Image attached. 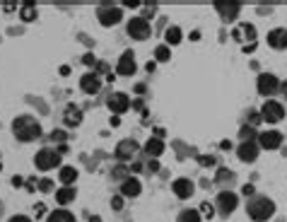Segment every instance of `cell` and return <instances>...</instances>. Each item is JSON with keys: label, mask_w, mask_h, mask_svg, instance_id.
<instances>
[{"label": "cell", "mask_w": 287, "mask_h": 222, "mask_svg": "<svg viewBox=\"0 0 287 222\" xmlns=\"http://www.w3.org/2000/svg\"><path fill=\"white\" fill-rule=\"evenodd\" d=\"M246 215L253 222H268L275 215V201L266 193H253L246 201Z\"/></svg>", "instance_id": "1"}, {"label": "cell", "mask_w": 287, "mask_h": 222, "mask_svg": "<svg viewBox=\"0 0 287 222\" xmlns=\"http://www.w3.org/2000/svg\"><path fill=\"white\" fill-rule=\"evenodd\" d=\"M12 135L19 143H34V140L41 138V123L34 116H29V114L15 116V121H12Z\"/></svg>", "instance_id": "2"}, {"label": "cell", "mask_w": 287, "mask_h": 222, "mask_svg": "<svg viewBox=\"0 0 287 222\" xmlns=\"http://www.w3.org/2000/svg\"><path fill=\"white\" fill-rule=\"evenodd\" d=\"M61 162H63V155L58 152L56 148H41L34 155V166L39 172H51V169H61Z\"/></svg>", "instance_id": "3"}, {"label": "cell", "mask_w": 287, "mask_h": 222, "mask_svg": "<svg viewBox=\"0 0 287 222\" xmlns=\"http://www.w3.org/2000/svg\"><path fill=\"white\" fill-rule=\"evenodd\" d=\"M237 205H239V196L234 193L232 188H222L220 193L215 196V210H217L220 217H229L237 210Z\"/></svg>", "instance_id": "4"}, {"label": "cell", "mask_w": 287, "mask_h": 222, "mask_svg": "<svg viewBox=\"0 0 287 222\" xmlns=\"http://www.w3.org/2000/svg\"><path fill=\"white\" fill-rule=\"evenodd\" d=\"M97 19H99L102 27H116L123 19V10L119 5H113V3H102L97 8Z\"/></svg>", "instance_id": "5"}, {"label": "cell", "mask_w": 287, "mask_h": 222, "mask_svg": "<svg viewBox=\"0 0 287 222\" xmlns=\"http://www.w3.org/2000/svg\"><path fill=\"white\" fill-rule=\"evenodd\" d=\"M126 34H128L133 41H148L152 37V27H150L148 19L142 17H130L126 22Z\"/></svg>", "instance_id": "6"}, {"label": "cell", "mask_w": 287, "mask_h": 222, "mask_svg": "<svg viewBox=\"0 0 287 222\" xmlns=\"http://www.w3.org/2000/svg\"><path fill=\"white\" fill-rule=\"evenodd\" d=\"M256 87H259V94L270 99L275 92H280V77L275 73H261L259 80H256Z\"/></svg>", "instance_id": "7"}, {"label": "cell", "mask_w": 287, "mask_h": 222, "mask_svg": "<svg viewBox=\"0 0 287 222\" xmlns=\"http://www.w3.org/2000/svg\"><path fill=\"white\" fill-rule=\"evenodd\" d=\"M285 119V106L275 99H266L263 106H261V121H266V123H280V121Z\"/></svg>", "instance_id": "8"}, {"label": "cell", "mask_w": 287, "mask_h": 222, "mask_svg": "<svg viewBox=\"0 0 287 222\" xmlns=\"http://www.w3.org/2000/svg\"><path fill=\"white\" fill-rule=\"evenodd\" d=\"M130 104L133 102H130V97L126 92H111L106 97V106L111 111V116H123L130 109Z\"/></svg>", "instance_id": "9"}, {"label": "cell", "mask_w": 287, "mask_h": 222, "mask_svg": "<svg viewBox=\"0 0 287 222\" xmlns=\"http://www.w3.org/2000/svg\"><path fill=\"white\" fill-rule=\"evenodd\" d=\"M261 155V145L259 140H244V143H239L237 145V157L241 159V162H256Z\"/></svg>", "instance_id": "10"}, {"label": "cell", "mask_w": 287, "mask_h": 222, "mask_svg": "<svg viewBox=\"0 0 287 222\" xmlns=\"http://www.w3.org/2000/svg\"><path fill=\"white\" fill-rule=\"evenodd\" d=\"M171 191H174V196L179 201H188L195 193V184L188 176H176L174 181H171Z\"/></svg>", "instance_id": "11"}, {"label": "cell", "mask_w": 287, "mask_h": 222, "mask_svg": "<svg viewBox=\"0 0 287 222\" xmlns=\"http://www.w3.org/2000/svg\"><path fill=\"white\" fill-rule=\"evenodd\" d=\"M138 70V63H135V53L133 51H123L119 55V63H116V75L121 77H130V75H135Z\"/></svg>", "instance_id": "12"}, {"label": "cell", "mask_w": 287, "mask_h": 222, "mask_svg": "<svg viewBox=\"0 0 287 222\" xmlns=\"http://www.w3.org/2000/svg\"><path fill=\"white\" fill-rule=\"evenodd\" d=\"M213 8L217 10V15H220L224 22H234V19L239 17V12H241L239 3H227V0H215Z\"/></svg>", "instance_id": "13"}, {"label": "cell", "mask_w": 287, "mask_h": 222, "mask_svg": "<svg viewBox=\"0 0 287 222\" xmlns=\"http://www.w3.org/2000/svg\"><path fill=\"white\" fill-rule=\"evenodd\" d=\"M282 140H285V135L280 130H263V133H259L261 150H278L282 145Z\"/></svg>", "instance_id": "14"}, {"label": "cell", "mask_w": 287, "mask_h": 222, "mask_svg": "<svg viewBox=\"0 0 287 222\" xmlns=\"http://www.w3.org/2000/svg\"><path fill=\"white\" fill-rule=\"evenodd\" d=\"M119 188H121V196H123V198H138V196L142 193V181H140L138 176H126L119 184Z\"/></svg>", "instance_id": "15"}, {"label": "cell", "mask_w": 287, "mask_h": 222, "mask_svg": "<svg viewBox=\"0 0 287 222\" xmlns=\"http://www.w3.org/2000/svg\"><path fill=\"white\" fill-rule=\"evenodd\" d=\"M80 90H82L84 94H97L99 92V90H102V77H99V73H94V70L84 73L82 77H80Z\"/></svg>", "instance_id": "16"}, {"label": "cell", "mask_w": 287, "mask_h": 222, "mask_svg": "<svg viewBox=\"0 0 287 222\" xmlns=\"http://www.w3.org/2000/svg\"><path fill=\"white\" fill-rule=\"evenodd\" d=\"M138 150H140V145H138V140H135V138H123L119 145H116V157L126 162V159L135 157V152H138Z\"/></svg>", "instance_id": "17"}, {"label": "cell", "mask_w": 287, "mask_h": 222, "mask_svg": "<svg viewBox=\"0 0 287 222\" xmlns=\"http://www.w3.org/2000/svg\"><path fill=\"white\" fill-rule=\"evenodd\" d=\"M268 46L275 51H285L287 48V29L285 27H275L268 32Z\"/></svg>", "instance_id": "18"}, {"label": "cell", "mask_w": 287, "mask_h": 222, "mask_svg": "<svg viewBox=\"0 0 287 222\" xmlns=\"http://www.w3.org/2000/svg\"><path fill=\"white\" fill-rule=\"evenodd\" d=\"M63 123L68 128H77L82 123V109L75 106V104H68L65 106V114H63Z\"/></svg>", "instance_id": "19"}, {"label": "cell", "mask_w": 287, "mask_h": 222, "mask_svg": "<svg viewBox=\"0 0 287 222\" xmlns=\"http://www.w3.org/2000/svg\"><path fill=\"white\" fill-rule=\"evenodd\" d=\"M142 152L148 155V157H155L157 159L162 152H164V143H162V138H157V135H150L148 143L142 145Z\"/></svg>", "instance_id": "20"}, {"label": "cell", "mask_w": 287, "mask_h": 222, "mask_svg": "<svg viewBox=\"0 0 287 222\" xmlns=\"http://www.w3.org/2000/svg\"><path fill=\"white\" fill-rule=\"evenodd\" d=\"M75 198H77V188H75V186H61L56 191V203L61 205V208H65L68 203H73Z\"/></svg>", "instance_id": "21"}, {"label": "cell", "mask_w": 287, "mask_h": 222, "mask_svg": "<svg viewBox=\"0 0 287 222\" xmlns=\"http://www.w3.org/2000/svg\"><path fill=\"white\" fill-rule=\"evenodd\" d=\"M77 169H75V166H68V164H63L61 166V169H58V181H61V184L63 186H73L75 181H77Z\"/></svg>", "instance_id": "22"}, {"label": "cell", "mask_w": 287, "mask_h": 222, "mask_svg": "<svg viewBox=\"0 0 287 222\" xmlns=\"http://www.w3.org/2000/svg\"><path fill=\"white\" fill-rule=\"evenodd\" d=\"M46 222H77V220H75V215L68 208H56V210H51L46 215Z\"/></svg>", "instance_id": "23"}, {"label": "cell", "mask_w": 287, "mask_h": 222, "mask_svg": "<svg viewBox=\"0 0 287 222\" xmlns=\"http://www.w3.org/2000/svg\"><path fill=\"white\" fill-rule=\"evenodd\" d=\"M181 39H184L181 27H176V24L167 27V32H164V44H167V46H179V44H181Z\"/></svg>", "instance_id": "24"}, {"label": "cell", "mask_w": 287, "mask_h": 222, "mask_svg": "<svg viewBox=\"0 0 287 222\" xmlns=\"http://www.w3.org/2000/svg\"><path fill=\"white\" fill-rule=\"evenodd\" d=\"M176 222H203V215H200L198 208H184L176 215Z\"/></svg>", "instance_id": "25"}, {"label": "cell", "mask_w": 287, "mask_h": 222, "mask_svg": "<svg viewBox=\"0 0 287 222\" xmlns=\"http://www.w3.org/2000/svg\"><path fill=\"white\" fill-rule=\"evenodd\" d=\"M234 179H237V174H234V172H229V169L220 166V169H217V176H215V184H217V186H229V188H232Z\"/></svg>", "instance_id": "26"}, {"label": "cell", "mask_w": 287, "mask_h": 222, "mask_svg": "<svg viewBox=\"0 0 287 222\" xmlns=\"http://www.w3.org/2000/svg\"><path fill=\"white\" fill-rule=\"evenodd\" d=\"M19 17L24 19V22H34V19H37V8H34V3H24L22 10H19Z\"/></svg>", "instance_id": "27"}, {"label": "cell", "mask_w": 287, "mask_h": 222, "mask_svg": "<svg viewBox=\"0 0 287 222\" xmlns=\"http://www.w3.org/2000/svg\"><path fill=\"white\" fill-rule=\"evenodd\" d=\"M169 58H171V48H169L167 44H159V46L155 48V61H157V63H167Z\"/></svg>", "instance_id": "28"}, {"label": "cell", "mask_w": 287, "mask_h": 222, "mask_svg": "<svg viewBox=\"0 0 287 222\" xmlns=\"http://www.w3.org/2000/svg\"><path fill=\"white\" fill-rule=\"evenodd\" d=\"M239 138H241V143H244V140H259V133H256L253 126H241Z\"/></svg>", "instance_id": "29"}, {"label": "cell", "mask_w": 287, "mask_h": 222, "mask_svg": "<svg viewBox=\"0 0 287 222\" xmlns=\"http://www.w3.org/2000/svg\"><path fill=\"white\" fill-rule=\"evenodd\" d=\"M48 140L51 143H56V145H65V140H68V133L61 128H53L51 130V135H48Z\"/></svg>", "instance_id": "30"}, {"label": "cell", "mask_w": 287, "mask_h": 222, "mask_svg": "<svg viewBox=\"0 0 287 222\" xmlns=\"http://www.w3.org/2000/svg\"><path fill=\"white\" fill-rule=\"evenodd\" d=\"M198 164L200 166H217V159H215V155H198Z\"/></svg>", "instance_id": "31"}, {"label": "cell", "mask_w": 287, "mask_h": 222, "mask_svg": "<svg viewBox=\"0 0 287 222\" xmlns=\"http://www.w3.org/2000/svg\"><path fill=\"white\" fill-rule=\"evenodd\" d=\"M37 188L41 193H51L53 191V181L51 179H41V181H37Z\"/></svg>", "instance_id": "32"}, {"label": "cell", "mask_w": 287, "mask_h": 222, "mask_svg": "<svg viewBox=\"0 0 287 222\" xmlns=\"http://www.w3.org/2000/svg\"><path fill=\"white\" fill-rule=\"evenodd\" d=\"M198 210H200V215H203V217H213V215L217 213V210H215V203H208V201H205V203L200 205Z\"/></svg>", "instance_id": "33"}, {"label": "cell", "mask_w": 287, "mask_h": 222, "mask_svg": "<svg viewBox=\"0 0 287 222\" xmlns=\"http://www.w3.org/2000/svg\"><path fill=\"white\" fill-rule=\"evenodd\" d=\"M109 205H111V210H116V213H119V210H123V196H113L111 201H109Z\"/></svg>", "instance_id": "34"}, {"label": "cell", "mask_w": 287, "mask_h": 222, "mask_svg": "<svg viewBox=\"0 0 287 222\" xmlns=\"http://www.w3.org/2000/svg\"><path fill=\"white\" fill-rule=\"evenodd\" d=\"M155 12H157V5L152 3V5H148V8L142 10V15H140V17H142V19H148V22H150V17H155Z\"/></svg>", "instance_id": "35"}, {"label": "cell", "mask_w": 287, "mask_h": 222, "mask_svg": "<svg viewBox=\"0 0 287 222\" xmlns=\"http://www.w3.org/2000/svg\"><path fill=\"white\" fill-rule=\"evenodd\" d=\"M148 169H150V172H152V174H157V172H159V159L150 157V162H148Z\"/></svg>", "instance_id": "36"}, {"label": "cell", "mask_w": 287, "mask_h": 222, "mask_svg": "<svg viewBox=\"0 0 287 222\" xmlns=\"http://www.w3.org/2000/svg\"><path fill=\"white\" fill-rule=\"evenodd\" d=\"M82 63H84V65H97L99 61L94 58V53H84V55H82Z\"/></svg>", "instance_id": "37"}, {"label": "cell", "mask_w": 287, "mask_h": 222, "mask_svg": "<svg viewBox=\"0 0 287 222\" xmlns=\"http://www.w3.org/2000/svg\"><path fill=\"white\" fill-rule=\"evenodd\" d=\"M8 222H32V217L29 215H12Z\"/></svg>", "instance_id": "38"}, {"label": "cell", "mask_w": 287, "mask_h": 222, "mask_svg": "<svg viewBox=\"0 0 287 222\" xmlns=\"http://www.w3.org/2000/svg\"><path fill=\"white\" fill-rule=\"evenodd\" d=\"M94 73H106V75H109V65L104 63V61H99V63H97V68H94Z\"/></svg>", "instance_id": "39"}, {"label": "cell", "mask_w": 287, "mask_h": 222, "mask_svg": "<svg viewBox=\"0 0 287 222\" xmlns=\"http://www.w3.org/2000/svg\"><path fill=\"white\" fill-rule=\"evenodd\" d=\"M239 29H244V34H246V37H251V39H253V34H256V32H253V24H241Z\"/></svg>", "instance_id": "40"}, {"label": "cell", "mask_w": 287, "mask_h": 222, "mask_svg": "<svg viewBox=\"0 0 287 222\" xmlns=\"http://www.w3.org/2000/svg\"><path fill=\"white\" fill-rule=\"evenodd\" d=\"M130 162H133V164H128L130 172H140L142 169V162H138V159H130Z\"/></svg>", "instance_id": "41"}, {"label": "cell", "mask_w": 287, "mask_h": 222, "mask_svg": "<svg viewBox=\"0 0 287 222\" xmlns=\"http://www.w3.org/2000/svg\"><path fill=\"white\" fill-rule=\"evenodd\" d=\"M10 184L15 186V188H19V186L24 184V179H22V176H12V179H10Z\"/></svg>", "instance_id": "42"}, {"label": "cell", "mask_w": 287, "mask_h": 222, "mask_svg": "<svg viewBox=\"0 0 287 222\" xmlns=\"http://www.w3.org/2000/svg\"><path fill=\"white\" fill-rule=\"evenodd\" d=\"M145 70H148V73H155V70H157V61H148V63H145Z\"/></svg>", "instance_id": "43"}, {"label": "cell", "mask_w": 287, "mask_h": 222, "mask_svg": "<svg viewBox=\"0 0 287 222\" xmlns=\"http://www.w3.org/2000/svg\"><path fill=\"white\" fill-rule=\"evenodd\" d=\"M140 0H123V8H138Z\"/></svg>", "instance_id": "44"}, {"label": "cell", "mask_w": 287, "mask_h": 222, "mask_svg": "<svg viewBox=\"0 0 287 222\" xmlns=\"http://www.w3.org/2000/svg\"><path fill=\"white\" fill-rule=\"evenodd\" d=\"M109 126L119 128V126H121V116H111V119H109Z\"/></svg>", "instance_id": "45"}, {"label": "cell", "mask_w": 287, "mask_h": 222, "mask_svg": "<svg viewBox=\"0 0 287 222\" xmlns=\"http://www.w3.org/2000/svg\"><path fill=\"white\" fill-rule=\"evenodd\" d=\"M241 191H244V196H253V193H256V191H253V186H251V184H246L244 188H241Z\"/></svg>", "instance_id": "46"}, {"label": "cell", "mask_w": 287, "mask_h": 222, "mask_svg": "<svg viewBox=\"0 0 287 222\" xmlns=\"http://www.w3.org/2000/svg\"><path fill=\"white\" fill-rule=\"evenodd\" d=\"M44 210H46V208H44V203L34 205V213H37V217H39V215H44Z\"/></svg>", "instance_id": "47"}, {"label": "cell", "mask_w": 287, "mask_h": 222, "mask_svg": "<svg viewBox=\"0 0 287 222\" xmlns=\"http://www.w3.org/2000/svg\"><path fill=\"white\" fill-rule=\"evenodd\" d=\"M229 148H232V140H227V138H224L222 143H220V150H229Z\"/></svg>", "instance_id": "48"}, {"label": "cell", "mask_w": 287, "mask_h": 222, "mask_svg": "<svg viewBox=\"0 0 287 222\" xmlns=\"http://www.w3.org/2000/svg\"><path fill=\"white\" fill-rule=\"evenodd\" d=\"M130 106H133V109H138V111H142V99H135Z\"/></svg>", "instance_id": "49"}, {"label": "cell", "mask_w": 287, "mask_h": 222, "mask_svg": "<svg viewBox=\"0 0 287 222\" xmlns=\"http://www.w3.org/2000/svg\"><path fill=\"white\" fill-rule=\"evenodd\" d=\"M61 75H63V77L65 75H70V65H61Z\"/></svg>", "instance_id": "50"}, {"label": "cell", "mask_w": 287, "mask_h": 222, "mask_svg": "<svg viewBox=\"0 0 287 222\" xmlns=\"http://www.w3.org/2000/svg\"><path fill=\"white\" fill-rule=\"evenodd\" d=\"M145 87H148V85H142V82H140V85H135V92H138V94H142V92H145Z\"/></svg>", "instance_id": "51"}, {"label": "cell", "mask_w": 287, "mask_h": 222, "mask_svg": "<svg viewBox=\"0 0 287 222\" xmlns=\"http://www.w3.org/2000/svg\"><path fill=\"white\" fill-rule=\"evenodd\" d=\"M3 8H5V12H15V5H12V3H5Z\"/></svg>", "instance_id": "52"}, {"label": "cell", "mask_w": 287, "mask_h": 222, "mask_svg": "<svg viewBox=\"0 0 287 222\" xmlns=\"http://www.w3.org/2000/svg\"><path fill=\"white\" fill-rule=\"evenodd\" d=\"M280 92L285 94V99H287V82H280Z\"/></svg>", "instance_id": "53"}, {"label": "cell", "mask_w": 287, "mask_h": 222, "mask_svg": "<svg viewBox=\"0 0 287 222\" xmlns=\"http://www.w3.org/2000/svg\"><path fill=\"white\" fill-rule=\"evenodd\" d=\"M90 222H102V217H99V215H92V217H90Z\"/></svg>", "instance_id": "54"}]
</instances>
